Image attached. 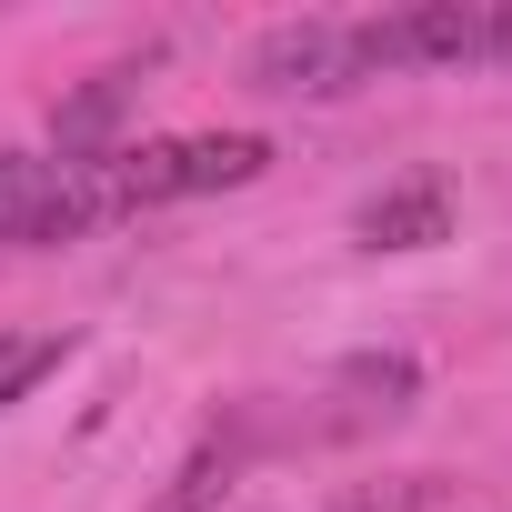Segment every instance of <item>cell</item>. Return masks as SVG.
<instances>
[{
  "mask_svg": "<svg viewBox=\"0 0 512 512\" xmlns=\"http://www.w3.org/2000/svg\"><path fill=\"white\" fill-rule=\"evenodd\" d=\"M362 241H382V251L442 241V191L422 181V191H392V201H372V211H362Z\"/></svg>",
  "mask_w": 512,
  "mask_h": 512,
  "instance_id": "3957f363",
  "label": "cell"
},
{
  "mask_svg": "<svg viewBox=\"0 0 512 512\" xmlns=\"http://www.w3.org/2000/svg\"><path fill=\"white\" fill-rule=\"evenodd\" d=\"M61 352H71L61 332H0V412H11L41 372H61Z\"/></svg>",
  "mask_w": 512,
  "mask_h": 512,
  "instance_id": "277c9868",
  "label": "cell"
},
{
  "mask_svg": "<svg viewBox=\"0 0 512 512\" xmlns=\"http://www.w3.org/2000/svg\"><path fill=\"white\" fill-rule=\"evenodd\" d=\"M262 161H272L262 131H181V141L111 151V191H121V211H161V201H201V191L262 181Z\"/></svg>",
  "mask_w": 512,
  "mask_h": 512,
  "instance_id": "7a4b0ae2",
  "label": "cell"
},
{
  "mask_svg": "<svg viewBox=\"0 0 512 512\" xmlns=\"http://www.w3.org/2000/svg\"><path fill=\"white\" fill-rule=\"evenodd\" d=\"M101 221H121L111 151H0V241L51 251V241H81Z\"/></svg>",
  "mask_w": 512,
  "mask_h": 512,
  "instance_id": "6da1fadb",
  "label": "cell"
}]
</instances>
